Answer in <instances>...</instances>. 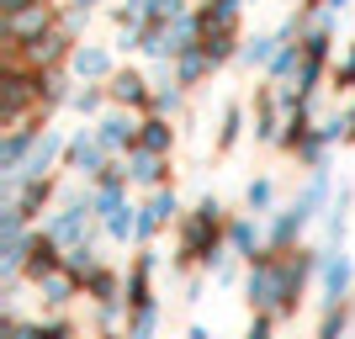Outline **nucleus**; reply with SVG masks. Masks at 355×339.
<instances>
[{
    "label": "nucleus",
    "mask_w": 355,
    "mask_h": 339,
    "mask_svg": "<svg viewBox=\"0 0 355 339\" xmlns=\"http://www.w3.org/2000/svg\"><path fill=\"white\" fill-rule=\"evenodd\" d=\"M228 207L218 202V196H202V202L186 212V218L175 223V254H170V266L175 270H218L223 260H228Z\"/></svg>",
    "instance_id": "obj_1"
},
{
    "label": "nucleus",
    "mask_w": 355,
    "mask_h": 339,
    "mask_svg": "<svg viewBox=\"0 0 355 339\" xmlns=\"http://www.w3.org/2000/svg\"><path fill=\"white\" fill-rule=\"evenodd\" d=\"M355 297V254L340 244H324V270H318V308H340Z\"/></svg>",
    "instance_id": "obj_2"
},
{
    "label": "nucleus",
    "mask_w": 355,
    "mask_h": 339,
    "mask_svg": "<svg viewBox=\"0 0 355 339\" xmlns=\"http://www.w3.org/2000/svg\"><path fill=\"white\" fill-rule=\"evenodd\" d=\"M6 202L21 207V218H27V223H43L64 196H59V180H53V175H27V180H16L11 191H6Z\"/></svg>",
    "instance_id": "obj_3"
},
{
    "label": "nucleus",
    "mask_w": 355,
    "mask_h": 339,
    "mask_svg": "<svg viewBox=\"0 0 355 339\" xmlns=\"http://www.w3.org/2000/svg\"><path fill=\"white\" fill-rule=\"evenodd\" d=\"M186 218V207H180V196H175V186H164V191H154L144 202V212H138V250H148L154 238L170 228V223H180Z\"/></svg>",
    "instance_id": "obj_4"
},
{
    "label": "nucleus",
    "mask_w": 355,
    "mask_h": 339,
    "mask_svg": "<svg viewBox=\"0 0 355 339\" xmlns=\"http://www.w3.org/2000/svg\"><path fill=\"white\" fill-rule=\"evenodd\" d=\"M106 164H112V154L101 148V138H96V133H74L69 138V154H64V170H69V175H80L85 186H96Z\"/></svg>",
    "instance_id": "obj_5"
},
{
    "label": "nucleus",
    "mask_w": 355,
    "mask_h": 339,
    "mask_svg": "<svg viewBox=\"0 0 355 339\" xmlns=\"http://www.w3.org/2000/svg\"><path fill=\"white\" fill-rule=\"evenodd\" d=\"M64 244L53 234H48V228H32V244H27V281L32 286H43V281H53L64 270Z\"/></svg>",
    "instance_id": "obj_6"
},
{
    "label": "nucleus",
    "mask_w": 355,
    "mask_h": 339,
    "mask_svg": "<svg viewBox=\"0 0 355 339\" xmlns=\"http://www.w3.org/2000/svg\"><path fill=\"white\" fill-rule=\"evenodd\" d=\"M90 133L101 138V148L117 159V154H133L138 148V133H144V122H133L128 112H106V117H96V128Z\"/></svg>",
    "instance_id": "obj_7"
},
{
    "label": "nucleus",
    "mask_w": 355,
    "mask_h": 339,
    "mask_svg": "<svg viewBox=\"0 0 355 339\" xmlns=\"http://www.w3.org/2000/svg\"><path fill=\"white\" fill-rule=\"evenodd\" d=\"M128 180L144 186V191H164V186H170V154L133 148V154H128Z\"/></svg>",
    "instance_id": "obj_8"
},
{
    "label": "nucleus",
    "mask_w": 355,
    "mask_h": 339,
    "mask_svg": "<svg viewBox=\"0 0 355 339\" xmlns=\"http://www.w3.org/2000/svg\"><path fill=\"white\" fill-rule=\"evenodd\" d=\"M260 250H266V223L254 218V212H239V218L228 223V254H239V260L250 266Z\"/></svg>",
    "instance_id": "obj_9"
},
{
    "label": "nucleus",
    "mask_w": 355,
    "mask_h": 339,
    "mask_svg": "<svg viewBox=\"0 0 355 339\" xmlns=\"http://www.w3.org/2000/svg\"><path fill=\"white\" fill-rule=\"evenodd\" d=\"M302 234H308V218H302L292 202L270 212V223H266V244H270V250H297V238H302Z\"/></svg>",
    "instance_id": "obj_10"
},
{
    "label": "nucleus",
    "mask_w": 355,
    "mask_h": 339,
    "mask_svg": "<svg viewBox=\"0 0 355 339\" xmlns=\"http://www.w3.org/2000/svg\"><path fill=\"white\" fill-rule=\"evenodd\" d=\"M37 297H43V313H69L74 302H85V286H80L69 270H59L53 281H43V286H37Z\"/></svg>",
    "instance_id": "obj_11"
},
{
    "label": "nucleus",
    "mask_w": 355,
    "mask_h": 339,
    "mask_svg": "<svg viewBox=\"0 0 355 339\" xmlns=\"http://www.w3.org/2000/svg\"><path fill=\"white\" fill-rule=\"evenodd\" d=\"M64 154H69V138L43 128V138H37V148H32V159H27V170H21V180H27V175H53V164H59ZM6 191H11V186H6Z\"/></svg>",
    "instance_id": "obj_12"
},
{
    "label": "nucleus",
    "mask_w": 355,
    "mask_h": 339,
    "mask_svg": "<svg viewBox=\"0 0 355 339\" xmlns=\"http://www.w3.org/2000/svg\"><path fill=\"white\" fill-rule=\"evenodd\" d=\"M106 96H112L122 112H128V106H148V101H154L148 80H144V74H133V69H117V74H112V80H106Z\"/></svg>",
    "instance_id": "obj_13"
},
{
    "label": "nucleus",
    "mask_w": 355,
    "mask_h": 339,
    "mask_svg": "<svg viewBox=\"0 0 355 339\" xmlns=\"http://www.w3.org/2000/svg\"><path fill=\"white\" fill-rule=\"evenodd\" d=\"M69 69L85 80V85H101V80H112L117 74V64H112V53L106 48H74L69 53Z\"/></svg>",
    "instance_id": "obj_14"
},
{
    "label": "nucleus",
    "mask_w": 355,
    "mask_h": 339,
    "mask_svg": "<svg viewBox=\"0 0 355 339\" xmlns=\"http://www.w3.org/2000/svg\"><path fill=\"white\" fill-rule=\"evenodd\" d=\"M207 69H212V59L202 53V43H191V48H180V53H175V85H196Z\"/></svg>",
    "instance_id": "obj_15"
},
{
    "label": "nucleus",
    "mask_w": 355,
    "mask_h": 339,
    "mask_svg": "<svg viewBox=\"0 0 355 339\" xmlns=\"http://www.w3.org/2000/svg\"><path fill=\"white\" fill-rule=\"evenodd\" d=\"M350 329H355L350 302H340V308H318V334H313V339H345Z\"/></svg>",
    "instance_id": "obj_16"
},
{
    "label": "nucleus",
    "mask_w": 355,
    "mask_h": 339,
    "mask_svg": "<svg viewBox=\"0 0 355 339\" xmlns=\"http://www.w3.org/2000/svg\"><path fill=\"white\" fill-rule=\"evenodd\" d=\"M244 212H254V218H270V212H276V180L270 175L244 186Z\"/></svg>",
    "instance_id": "obj_17"
},
{
    "label": "nucleus",
    "mask_w": 355,
    "mask_h": 339,
    "mask_svg": "<svg viewBox=\"0 0 355 339\" xmlns=\"http://www.w3.org/2000/svg\"><path fill=\"white\" fill-rule=\"evenodd\" d=\"M101 266H106V260H101V250H96V244H80V250H69V254H64V270H69V276L80 281V286H85V281L96 276Z\"/></svg>",
    "instance_id": "obj_18"
},
{
    "label": "nucleus",
    "mask_w": 355,
    "mask_h": 339,
    "mask_svg": "<svg viewBox=\"0 0 355 339\" xmlns=\"http://www.w3.org/2000/svg\"><path fill=\"white\" fill-rule=\"evenodd\" d=\"M138 148H148V154H170V148H175V128H170L164 117H144Z\"/></svg>",
    "instance_id": "obj_19"
},
{
    "label": "nucleus",
    "mask_w": 355,
    "mask_h": 339,
    "mask_svg": "<svg viewBox=\"0 0 355 339\" xmlns=\"http://www.w3.org/2000/svg\"><path fill=\"white\" fill-rule=\"evenodd\" d=\"M159 318H164L159 302H148V308H128V339H159Z\"/></svg>",
    "instance_id": "obj_20"
},
{
    "label": "nucleus",
    "mask_w": 355,
    "mask_h": 339,
    "mask_svg": "<svg viewBox=\"0 0 355 339\" xmlns=\"http://www.w3.org/2000/svg\"><path fill=\"white\" fill-rule=\"evenodd\" d=\"M350 202H355V196H350V191H340V196H334V207H329V218H324L329 244H345V228H350Z\"/></svg>",
    "instance_id": "obj_21"
},
{
    "label": "nucleus",
    "mask_w": 355,
    "mask_h": 339,
    "mask_svg": "<svg viewBox=\"0 0 355 339\" xmlns=\"http://www.w3.org/2000/svg\"><path fill=\"white\" fill-rule=\"evenodd\" d=\"M106 101H112V96H106L101 85H85V90H74V96H69V106L80 112V117H101V106H106Z\"/></svg>",
    "instance_id": "obj_22"
},
{
    "label": "nucleus",
    "mask_w": 355,
    "mask_h": 339,
    "mask_svg": "<svg viewBox=\"0 0 355 339\" xmlns=\"http://www.w3.org/2000/svg\"><path fill=\"white\" fill-rule=\"evenodd\" d=\"M239 133H244V112L228 106V117H223V128H218V154H228V148L239 144Z\"/></svg>",
    "instance_id": "obj_23"
},
{
    "label": "nucleus",
    "mask_w": 355,
    "mask_h": 339,
    "mask_svg": "<svg viewBox=\"0 0 355 339\" xmlns=\"http://www.w3.org/2000/svg\"><path fill=\"white\" fill-rule=\"evenodd\" d=\"M244 260H239V254H228V260H223L218 270H212V286H244Z\"/></svg>",
    "instance_id": "obj_24"
},
{
    "label": "nucleus",
    "mask_w": 355,
    "mask_h": 339,
    "mask_svg": "<svg viewBox=\"0 0 355 339\" xmlns=\"http://www.w3.org/2000/svg\"><path fill=\"white\" fill-rule=\"evenodd\" d=\"M0 339H37V318H0Z\"/></svg>",
    "instance_id": "obj_25"
},
{
    "label": "nucleus",
    "mask_w": 355,
    "mask_h": 339,
    "mask_svg": "<svg viewBox=\"0 0 355 339\" xmlns=\"http://www.w3.org/2000/svg\"><path fill=\"white\" fill-rule=\"evenodd\" d=\"M334 85H340V90H355V53H350V59L340 64V74H334Z\"/></svg>",
    "instance_id": "obj_26"
},
{
    "label": "nucleus",
    "mask_w": 355,
    "mask_h": 339,
    "mask_svg": "<svg viewBox=\"0 0 355 339\" xmlns=\"http://www.w3.org/2000/svg\"><path fill=\"white\" fill-rule=\"evenodd\" d=\"M186 339H212V334H207V324H191V329H186Z\"/></svg>",
    "instance_id": "obj_27"
},
{
    "label": "nucleus",
    "mask_w": 355,
    "mask_h": 339,
    "mask_svg": "<svg viewBox=\"0 0 355 339\" xmlns=\"http://www.w3.org/2000/svg\"><path fill=\"white\" fill-rule=\"evenodd\" d=\"M90 6H96V0H74V11H90Z\"/></svg>",
    "instance_id": "obj_28"
},
{
    "label": "nucleus",
    "mask_w": 355,
    "mask_h": 339,
    "mask_svg": "<svg viewBox=\"0 0 355 339\" xmlns=\"http://www.w3.org/2000/svg\"><path fill=\"white\" fill-rule=\"evenodd\" d=\"M74 339H96V334H90V329H85V334H74Z\"/></svg>",
    "instance_id": "obj_29"
},
{
    "label": "nucleus",
    "mask_w": 355,
    "mask_h": 339,
    "mask_svg": "<svg viewBox=\"0 0 355 339\" xmlns=\"http://www.w3.org/2000/svg\"><path fill=\"white\" fill-rule=\"evenodd\" d=\"M329 6H350V0H329Z\"/></svg>",
    "instance_id": "obj_30"
},
{
    "label": "nucleus",
    "mask_w": 355,
    "mask_h": 339,
    "mask_svg": "<svg viewBox=\"0 0 355 339\" xmlns=\"http://www.w3.org/2000/svg\"><path fill=\"white\" fill-rule=\"evenodd\" d=\"M350 313H355V297H350Z\"/></svg>",
    "instance_id": "obj_31"
}]
</instances>
